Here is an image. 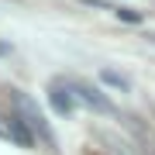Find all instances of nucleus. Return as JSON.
<instances>
[{
  "label": "nucleus",
  "instance_id": "1",
  "mask_svg": "<svg viewBox=\"0 0 155 155\" xmlns=\"http://www.w3.org/2000/svg\"><path fill=\"white\" fill-rule=\"evenodd\" d=\"M11 104H14V117L28 127L31 134H38V138L48 141V145H55V134H52V127H48V121H45V114L38 110V104H35L28 93L14 90V93H11Z\"/></svg>",
  "mask_w": 155,
  "mask_h": 155
},
{
  "label": "nucleus",
  "instance_id": "2",
  "mask_svg": "<svg viewBox=\"0 0 155 155\" xmlns=\"http://www.w3.org/2000/svg\"><path fill=\"white\" fill-rule=\"evenodd\" d=\"M48 104H52V110H55L59 117H72L76 114V93L69 90V83H52L48 86Z\"/></svg>",
  "mask_w": 155,
  "mask_h": 155
},
{
  "label": "nucleus",
  "instance_id": "3",
  "mask_svg": "<svg viewBox=\"0 0 155 155\" xmlns=\"http://www.w3.org/2000/svg\"><path fill=\"white\" fill-rule=\"evenodd\" d=\"M69 90L76 93V100H83V104H90L97 114H114V104L107 100L100 90H93V86H83V83H69Z\"/></svg>",
  "mask_w": 155,
  "mask_h": 155
},
{
  "label": "nucleus",
  "instance_id": "4",
  "mask_svg": "<svg viewBox=\"0 0 155 155\" xmlns=\"http://www.w3.org/2000/svg\"><path fill=\"white\" fill-rule=\"evenodd\" d=\"M7 134H11V138L21 145V148H31V141H35V134H31V131H28V127H24L21 121H17L14 114L7 117Z\"/></svg>",
  "mask_w": 155,
  "mask_h": 155
},
{
  "label": "nucleus",
  "instance_id": "5",
  "mask_svg": "<svg viewBox=\"0 0 155 155\" xmlns=\"http://www.w3.org/2000/svg\"><path fill=\"white\" fill-rule=\"evenodd\" d=\"M100 79H104L107 86H114V90H124V93L131 90V83H127L121 72H114V69H100Z\"/></svg>",
  "mask_w": 155,
  "mask_h": 155
},
{
  "label": "nucleus",
  "instance_id": "6",
  "mask_svg": "<svg viewBox=\"0 0 155 155\" xmlns=\"http://www.w3.org/2000/svg\"><path fill=\"white\" fill-rule=\"evenodd\" d=\"M114 14L121 17V21H131V24H138V21H141V14H138V11H114Z\"/></svg>",
  "mask_w": 155,
  "mask_h": 155
},
{
  "label": "nucleus",
  "instance_id": "7",
  "mask_svg": "<svg viewBox=\"0 0 155 155\" xmlns=\"http://www.w3.org/2000/svg\"><path fill=\"white\" fill-rule=\"evenodd\" d=\"M0 138H7V127H0Z\"/></svg>",
  "mask_w": 155,
  "mask_h": 155
}]
</instances>
